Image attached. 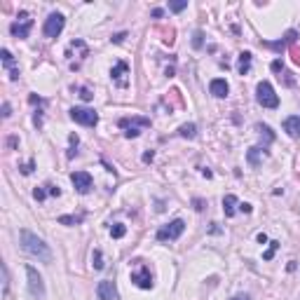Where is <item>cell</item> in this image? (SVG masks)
<instances>
[{"instance_id": "1", "label": "cell", "mask_w": 300, "mask_h": 300, "mask_svg": "<svg viewBox=\"0 0 300 300\" xmlns=\"http://www.w3.org/2000/svg\"><path fill=\"white\" fill-rule=\"evenodd\" d=\"M19 239H21V249L28 256H33V258H38V261H42V263L52 261V251H49V247H47L38 235H33V232H28V230H21L19 232Z\"/></svg>"}, {"instance_id": "2", "label": "cell", "mask_w": 300, "mask_h": 300, "mask_svg": "<svg viewBox=\"0 0 300 300\" xmlns=\"http://www.w3.org/2000/svg\"><path fill=\"white\" fill-rule=\"evenodd\" d=\"M256 99H258V103H261L263 108H277L279 106V96L275 94V87L270 85L268 80L258 82V87H256Z\"/></svg>"}, {"instance_id": "3", "label": "cell", "mask_w": 300, "mask_h": 300, "mask_svg": "<svg viewBox=\"0 0 300 300\" xmlns=\"http://www.w3.org/2000/svg\"><path fill=\"white\" fill-rule=\"evenodd\" d=\"M63 26H66V16L59 14V12H52V14L45 19V26H42V33H45L47 38H59L63 31Z\"/></svg>"}, {"instance_id": "4", "label": "cell", "mask_w": 300, "mask_h": 300, "mask_svg": "<svg viewBox=\"0 0 300 300\" xmlns=\"http://www.w3.org/2000/svg\"><path fill=\"white\" fill-rule=\"evenodd\" d=\"M183 230H185V223L181 218H176V221H171V223L162 225L160 230H157V239H160V242H174V239H178L183 235Z\"/></svg>"}, {"instance_id": "5", "label": "cell", "mask_w": 300, "mask_h": 300, "mask_svg": "<svg viewBox=\"0 0 300 300\" xmlns=\"http://www.w3.org/2000/svg\"><path fill=\"white\" fill-rule=\"evenodd\" d=\"M26 277H28V291H31L33 298L35 300L45 298V282H42V277L38 275V270L33 268V265H28V268H26Z\"/></svg>"}, {"instance_id": "6", "label": "cell", "mask_w": 300, "mask_h": 300, "mask_svg": "<svg viewBox=\"0 0 300 300\" xmlns=\"http://www.w3.org/2000/svg\"><path fill=\"white\" fill-rule=\"evenodd\" d=\"M33 28V19L28 16V12H21L19 14V21H14L12 26H9V33L14 35V38H28V33H31Z\"/></svg>"}, {"instance_id": "7", "label": "cell", "mask_w": 300, "mask_h": 300, "mask_svg": "<svg viewBox=\"0 0 300 300\" xmlns=\"http://www.w3.org/2000/svg\"><path fill=\"white\" fill-rule=\"evenodd\" d=\"M70 120H75L77 124H85V127H94L99 122V115L92 108H73L70 110Z\"/></svg>"}, {"instance_id": "8", "label": "cell", "mask_w": 300, "mask_h": 300, "mask_svg": "<svg viewBox=\"0 0 300 300\" xmlns=\"http://www.w3.org/2000/svg\"><path fill=\"white\" fill-rule=\"evenodd\" d=\"M70 183L75 185V190L80 195H87L92 190V176H89L87 171H73V174H70Z\"/></svg>"}, {"instance_id": "9", "label": "cell", "mask_w": 300, "mask_h": 300, "mask_svg": "<svg viewBox=\"0 0 300 300\" xmlns=\"http://www.w3.org/2000/svg\"><path fill=\"white\" fill-rule=\"evenodd\" d=\"M96 296H99V300H120V293H117L115 282H110V279L99 282V286H96Z\"/></svg>"}, {"instance_id": "10", "label": "cell", "mask_w": 300, "mask_h": 300, "mask_svg": "<svg viewBox=\"0 0 300 300\" xmlns=\"http://www.w3.org/2000/svg\"><path fill=\"white\" fill-rule=\"evenodd\" d=\"M131 282L139 286V289H153V275H150V268L141 265L139 270L131 272Z\"/></svg>"}, {"instance_id": "11", "label": "cell", "mask_w": 300, "mask_h": 300, "mask_svg": "<svg viewBox=\"0 0 300 300\" xmlns=\"http://www.w3.org/2000/svg\"><path fill=\"white\" fill-rule=\"evenodd\" d=\"M136 124H141V127H148L150 124V120H146V117H134V120H120V127H127V131H124V136L127 139H136L141 131Z\"/></svg>"}, {"instance_id": "12", "label": "cell", "mask_w": 300, "mask_h": 300, "mask_svg": "<svg viewBox=\"0 0 300 300\" xmlns=\"http://www.w3.org/2000/svg\"><path fill=\"white\" fill-rule=\"evenodd\" d=\"M209 92L214 94V96H218V99H225V96H228V92H230V87H228V82H225V80L216 77V80H211V85H209Z\"/></svg>"}, {"instance_id": "13", "label": "cell", "mask_w": 300, "mask_h": 300, "mask_svg": "<svg viewBox=\"0 0 300 300\" xmlns=\"http://www.w3.org/2000/svg\"><path fill=\"white\" fill-rule=\"evenodd\" d=\"M127 70H129V66H127L124 61H120L115 68L110 70V77H113L120 87H127V77H124V75H127Z\"/></svg>"}, {"instance_id": "14", "label": "cell", "mask_w": 300, "mask_h": 300, "mask_svg": "<svg viewBox=\"0 0 300 300\" xmlns=\"http://www.w3.org/2000/svg\"><path fill=\"white\" fill-rule=\"evenodd\" d=\"M284 131L293 139L300 136V117H286L284 120Z\"/></svg>"}, {"instance_id": "15", "label": "cell", "mask_w": 300, "mask_h": 300, "mask_svg": "<svg viewBox=\"0 0 300 300\" xmlns=\"http://www.w3.org/2000/svg\"><path fill=\"white\" fill-rule=\"evenodd\" d=\"M296 38H298V33H296V31H289L284 38L279 40V42H265V47H272V49H284L286 45H293V42H296Z\"/></svg>"}, {"instance_id": "16", "label": "cell", "mask_w": 300, "mask_h": 300, "mask_svg": "<svg viewBox=\"0 0 300 300\" xmlns=\"http://www.w3.org/2000/svg\"><path fill=\"white\" fill-rule=\"evenodd\" d=\"M237 207H239L237 197H235V195H225V197H223V211H225L228 218H232V216L237 214Z\"/></svg>"}, {"instance_id": "17", "label": "cell", "mask_w": 300, "mask_h": 300, "mask_svg": "<svg viewBox=\"0 0 300 300\" xmlns=\"http://www.w3.org/2000/svg\"><path fill=\"white\" fill-rule=\"evenodd\" d=\"M237 70H239V75H247L249 70H251V52H242V54H239Z\"/></svg>"}, {"instance_id": "18", "label": "cell", "mask_w": 300, "mask_h": 300, "mask_svg": "<svg viewBox=\"0 0 300 300\" xmlns=\"http://www.w3.org/2000/svg\"><path fill=\"white\" fill-rule=\"evenodd\" d=\"M178 134H181L183 139H195V136H197V127H195L193 122H190V124H181V127H178Z\"/></svg>"}, {"instance_id": "19", "label": "cell", "mask_w": 300, "mask_h": 300, "mask_svg": "<svg viewBox=\"0 0 300 300\" xmlns=\"http://www.w3.org/2000/svg\"><path fill=\"white\" fill-rule=\"evenodd\" d=\"M124 232H127V228H124L122 223H115L113 228H110V237H113V239H120V237H124Z\"/></svg>"}, {"instance_id": "20", "label": "cell", "mask_w": 300, "mask_h": 300, "mask_svg": "<svg viewBox=\"0 0 300 300\" xmlns=\"http://www.w3.org/2000/svg\"><path fill=\"white\" fill-rule=\"evenodd\" d=\"M2 63H5V68H9V73L14 68V59H12V54H9V49H2Z\"/></svg>"}, {"instance_id": "21", "label": "cell", "mask_w": 300, "mask_h": 300, "mask_svg": "<svg viewBox=\"0 0 300 300\" xmlns=\"http://www.w3.org/2000/svg\"><path fill=\"white\" fill-rule=\"evenodd\" d=\"M92 265H94V270H103V254H101L99 249L92 254Z\"/></svg>"}, {"instance_id": "22", "label": "cell", "mask_w": 300, "mask_h": 300, "mask_svg": "<svg viewBox=\"0 0 300 300\" xmlns=\"http://www.w3.org/2000/svg\"><path fill=\"white\" fill-rule=\"evenodd\" d=\"M80 221H82V216H61V218H59L61 225H77Z\"/></svg>"}, {"instance_id": "23", "label": "cell", "mask_w": 300, "mask_h": 300, "mask_svg": "<svg viewBox=\"0 0 300 300\" xmlns=\"http://www.w3.org/2000/svg\"><path fill=\"white\" fill-rule=\"evenodd\" d=\"M258 131H261V134H265V141H268V143H272V141H275V134H272V129H270L268 124H258Z\"/></svg>"}, {"instance_id": "24", "label": "cell", "mask_w": 300, "mask_h": 300, "mask_svg": "<svg viewBox=\"0 0 300 300\" xmlns=\"http://www.w3.org/2000/svg\"><path fill=\"white\" fill-rule=\"evenodd\" d=\"M258 153H263L261 148H251V150H249V162H251V164H258ZM265 153H268V150H265Z\"/></svg>"}, {"instance_id": "25", "label": "cell", "mask_w": 300, "mask_h": 300, "mask_svg": "<svg viewBox=\"0 0 300 300\" xmlns=\"http://www.w3.org/2000/svg\"><path fill=\"white\" fill-rule=\"evenodd\" d=\"M2 293H5V296H7V289H9V277H7V268H5V265H2Z\"/></svg>"}, {"instance_id": "26", "label": "cell", "mask_w": 300, "mask_h": 300, "mask_svg": "<svg viewBox=\"0 0 300 300\" xmlns=\"http://www.w3.org/2000/svg\"><path fill=\"white\" fill-rule=\"evenodd\" d=\"M277 247H279V242H270V249L265 251V256H263V258H265V261H270V258L275 256V251H277Z\"/></svg>"}, {"instance_id": "27", "label": "cell", "mask_w": 300, "mask_h": 300, "mask_svg": "<svg viewBox=\"0 0 300 300\" xmlns=\"http://www.w3.org/2000/svg\"><path fill=\"white\" fill-rule=\"evenodd\" d=\"M70 150H68V157H73V155H75V148H77V143H80V141H77V136L75 134H70Z\"/></svg>"}, {"instance_id": "28", "label": "cell", "mask_w": 300, "mask_h": 300, "mask_svg": "<svg viewBox=\"0 0 300 300\" xmlns=\"http://www.w3.org/2000/svg\"><path fill=\"white\" fill-rule=\"evenodd\" d=\"M169 7H171V12H181V9L188 7V2H185V0H183V2H171Z\"/></svg>"}, {"instance_id": "29", "label": "cell", "mask_w": 300, "mask_h": 300, "mask_svg": "<svg viewBox=\"0 0 300 300\" xmlns=\"http://www.w3.org/2000/svg\"><path fill=\"white\" fill-rule=\"evenodd\" d=\"M33 197H35V200H38V202H42V200H45V197H47V193H45V190H42V188H35V190H33Z\"/></svg>"}, {"instance_id": "30", "label": "cell", "mask_w": 300, "mask_h": 300, "mask_svg": "<svg viewBox=\"0 0 300 300\" xmlns=\"http://www.w3.org/2000/svg\"><path fill=\"white\" fill-rule=\"evenodd\" d=\"M272 70H275V73H279V70H284V63L279 61V59H275V61H272Z\"/></svg>"}, {"instance_id": "31", "label": "cell", "mask_w": 300, "mask_h": 300, "mask_svg": "<svg viewBox=\"0 0 300 300\" xmlns=\"http://www.w3.org/2000/svg\"><path fill=\"white\" fill-rule=\"evenodd\" d=\"M9 110H12V108H9V103L5 101V103H2V117H9V115H12Z\"/></svg>"}, {"instance_id": "32", "label": "cell", "mask_w": 300, "mask_h": 300, "mask_svg": "<svg viewBox=\"0 0 300 300\" xmlns=\"http://www.w3.org/2000/svg\"><path fill=\"white\" fill-rule=\"evenodd\" d=\"M19 169H21V174H31V171H33V162L23 164V167H19Z\"/></svg>"}, {"instance_id": "33", "label": "cell", "mask_w": 300, "mask_h": 300, "mask_svg": "<svg viewBox=\"0 0 300 300\" xmlns=\"http://www.w3.org/2000/svg\"><path fill=\"white\" fill-rule=\"evenodd\" d=\"M80 96L85 101H92V92H89V89H80Z\"/></svg>"}, {"instance_id": "34", "label": "cell", "mask_w": 300, "mask_h": 300, "mask_svg": "<svg viewBox=\"0 0 300 300\" xmlns=\"http://www.w3.org/2000/svg\"><path fill=\"white\" fill-rule=\"evenodd\" d=\"M239 211H244V214H251V204L242 202V204H239Z\"/></svg>"}, {"instance_id": "35", "label": "cell", "mask_w": 300, "mask_h": 300, "mask_svg": "<svg viewBox=\"0 0 300 300\" xmlns=\"http://www.w3.org/2000/svg\"><path fill=\"white\" fill-rule=\"evenodd\" d=\"M49 195H52V197H59L61 190H59V188H54V185H49Z\"/></svg>"}, {"instance_id": "36", "label": "cell", "mask_w": 300, "mask_h": 300, "mask_svg": "<svg viewBox=\"0 0 300 300\" xmlns=\"http://www.w3.org/2000/svg\"><path fill=\"white\" fill-rule=\"evenodd\" d=\"M232 300H251V298H249L247 293H239V296H235V298H232Z\"/></svg>"}, {"instance_id": "37", "label": "cell", "mask_w": 300, "mask_h": 300, "mask_svg": "<svg viewBox=\"0 0 300 300\" xmlns=\"http://www.w3.org/2000/svg\"><path fill=\"white\" fill-rule=\"evenodd\" d=\"M202 204H204V202H202V200H195V209H197V211H202V209H204V207H202Z\"/></svg>"}, {"instance_id": "38", "label": "cell", "mask_w": 300, "mask_h": 300, "mask_svg": "<svg viewBox=\"0 0 300 300\" xmlns=\"http://www.w3.org/2000/svg\"><path fill=\"white\" fill-rule=\"evenodd\" d=\"M122 38H124V33H117L115 38H113V42H122Z\"/></svg>"}, {"instance_id": "39", "label": "cell", "mask_w": 300, "mask_h": 300, "mask_svg": "<svg viewBox=\"0 0 300 300\" xmlns=\"http://www.w3.org/2000/svg\"><path fill=\"white\" fill-rule=\"evenodd\" d=\"M293 61H296V63L300 66V52H293Z\"/></svg>"}]
</instances>
